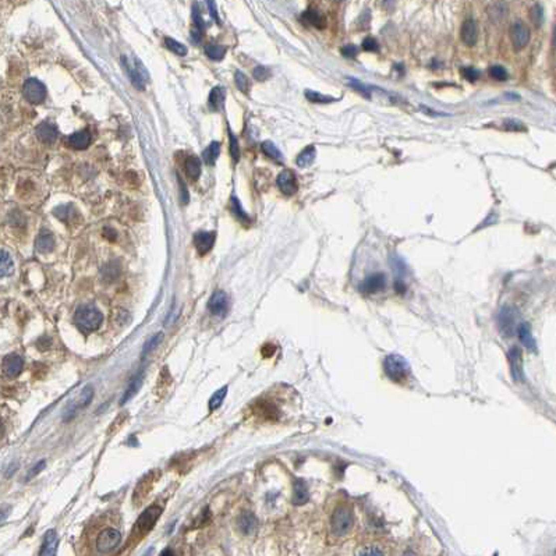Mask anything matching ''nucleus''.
<instances>
[{
	"label": "nucleus",
	"mask_w": 556,
	"mask_h": 556,
	"mask_svg": "<svg viewBox=\"0 0 556 556\" xmlns=\"http://www.w3.org/2000/svg\"><path fill=\"white\" fill-rule=\"evenodd\" d=\"M231 210H233V213H234V215L237 216V219H240L241 222H250V217H248V215L243 210L241 203H240V201H238L236 197L231 198Z\"/></svg>",
	"instance_id": "obj_40"
},
{
	"label": "nucleus",
	"mask_w": 556,
	"mask_h": 556,
	"mask_svg": "<svg viewBox=\"0 0 556 556\" xmlns=\"http://www.w3.org/2000/svg\"><path fill=\"white\" fill-rule=\"evenodd\" d=\"M252 74H254V78L258 80V81H265L269 77V70L264 67V66H258V67L254 68V73Z\"/></svg>",
	"instance_id": "obj_52"
},
{
	"label": "nucleus",
	"mask_w": 556,
	"mask_h": 556,
	"mask_svg": "<svg viewBox=\"0 0 556 556\" xmlns=\"http://www.w3.org/2000/svg\"><path fill=\"white\" fill-rule=\"evenodd\" d=\"M45 464H46V463H45V460H41V461H39V463H38V464H36V466H35V467L32 468L31 471H29V474L27 475V480H29L31 477H35V475L39 474V473H41L42 470L45 468Z\"/></svg>",
	"instance_id": "obj_56"
},
{
	"label": "nucleus",
	"mask_w": 556,
	"mask_h": 556,
	"mask_svg": "<svg viewBox=\"0 0 556 556\" xmlns=\"http://www.w3.org/2000/svg\"><path fill=\"white\" fill-rule=\"evenodd\" d=\"M234 80H236V85H237V88L241 91V92H248V88H250V82H248V78L245 77L241 71H236V75H234Z\"/></svg>",
	"instance_id": "obj_46"
},
{
	"label": "nucleus",
	"mask_w": 556,
	"mask_h": 556,
	"mask_svg": "<svg viewBox=\"0 0 556 556\" xmlns=\"http://www.w3.org/2000/svg\"><path fill=\"white\" fill-rule=\"evenodd\" d=\"M13 272H14L13 259H11V257H10L8 252L3 250V251H1V257H0V275H1V278H6V276H10Z\"/></svg>",
	"instance_id": "obj_29"
},
{
	"label": "nucleus",
	"mask_w": 556,
	"mask_h": 556,
	"mask_svg": "<svg viewBox=\"0 0 556 556\" xmlns=\"http://www.w3.org/2000/svg\"><path fill=\"white\" fill-rule=\"evenodd\" d=\"M103 236L106 238H109V240H116V237H117V234H116V231L113 230V229H109V227H106L105 230H103Z\"/></svg>",
	"instance_id": "obj_58"
},
{
	"label": "nucleus",
	"mask_w": 556,
	"mask_h": 556,
	"mask_svg": "<svg viewBox=\"0 0 556 556\" xmlns=\"http://www.w3.org/2000/svg\"><path fill=\"white\" fill-rule=\"evenodd\" d=\"M510 39L513 43V48L516 50H522L524 49L530 42V31L529 28L526 27L523 22L517 21L515 22L512 28H510Z\"/></svg>",
	"instance_id": "obj_8"
},
{
	"label": "nucleus",
	"mask_w": 556,
	"mask_h": 556,
	"mask_svg": "<svg viewBox=\"0 0 556 556\" xmlns=\"http://www.w3.org/2000/svg\"><path fill=\"white\" fill-rule=\"evenodd\" d=\"M386 285V278L383 273H372L370 275L368 278L364 279L363 285H361V290L368 294H372V293H378L379 290H382Z\"/></svg>",
	"instance_id": "obj_16"
},
{
	"label": "nucleus",
	"mask_w": 556,
	"mask_h": 556,
	"mask_svg": "<svg viewBox=\"0 0 556 556\" xmlns=\"http://www.w3.org/2000/svg\"><path fill=\"white\" fill-rule=\"evenodd\" d=\"M517 333H519V339L522 342L523 345L526 346V349H529L530 352H536L537 350V343L534 340V336L531 333V326L527 322H523L517 328Z\"/></svg>",
	"instance_id": "obj_19"
},
{
	"label": "nucleus",
	"mask_w": 556,
	"mask_h": 556,
	"mask_svg": "<svg viewBox=\"0 0 556 556\" xmlns=\"http://www.w3.org/2000/svg\"><path fill=\"white\" fill-rule=\"evenodd\" d=\"M229 141H230V154H231V158H233V161L237 163L238 159H240V147H238V143H237V138H236V136L231 133V130L229 129Z\"/></svg>",
	"instance_id": "obj_43"
},
{
	"label": "nucleus",
	"mask_w": 556,
	"mask_h": 556,
	"mask_svg": "<svg viewBox=\"0 0 556 556\" xmlns=\"http://www.w3.org/2000/svg\"><path fill=\"white\" fill-rule=\"evenodd\" d=\"M383 371L389 379L401 383L407 379L410 373V366L407 360L400 354H389L383 360Z\"/></svg>",
	"instance_id": "obj_2"
},
{
	"label": "nucleus",
	"mask_w": 556,
	"mask_h": 556,
	"mask_svg": "<svg viewBox=\"0 0 556 556\" xmlns=\"http://www.w3.org/2000/svg\"><path fill=\"white\" fill-rule=\"evenodd\" d=\"M278 185L279 190L282 191L285 195H294L297 192V180L292 170H283L278 176Z\"/></svg>",
	"instance_id": "obj_11"
},
{
	"label": "nucleus",
	"mask_w": 556,
	"mask_h": 556,
	"mask_svg": "<svg viewBox=\"0 0 556 556\" xmlns=\"http://www.w3.org/2000/svg\"><path fill=\"white\" fill-rule=\"evenodd\" d=\"M36 136L38 138L43 141V143H53L54 140L57 138V129L53 123L50 122H43L38 126L36 129Z\"/></svg>",
	"instance_id": "obj_20"
},
{
	"label": "nucleus",
	"mask_w": 556,
	"mask_h": 556,
	"mask_svg": "<svg viewBox=\"0 0 556 556\" xmlns=\"http://www.w3.org/2000/svg\"><path fill=\"white\" fill-rule=\"evenodd\" d=\"M177 179H179V183H180V195H182V202L187 203L188 202V191L185 190V184H184V182L182 180V177L179 176Z\"/></svg>",
	"instance_id": "obj_55"
},
{
	"label": "nucleus",
	"mask_w": 556,
	"mask_h": 556,
	"mask_svg": "<svg viewBox=\"0 0 556 556\" xmlns=\"http://www.w3.org/2000/svg\"><path fill=\"white\" fill-rule=\"evenodd\" d=\"M161 515H162V508H159L156 505H152L150 508L145 509L143 515L138 517V520L136 523L137 534L141 537L147 536L151 530L154 529V526L158 522V519L161 517Z\"/></svg>",
	"instance_id": "obj_4"
},
{
	"label": "nucleus",
	"mask_w": 556,
	"mask_h": 556,
	"mask_svg": "<svg viewBox=\"0 0 556 556\" xmlns=\"http://www.w3.org/2000/svg\"><path fill=\"white\" fill-rule=\"evenodd\" d=\"M122 541V533L119 530L109 529L102 530L96 538V550L99 554H109L115 551Z\"/></svg>",
	"instance_id": "obj_5"
},
{
	"label": "nucleus",
	"mask_w": 556,
	"mask_h": 556,
	"mask_svg": "<svg viewBox=\"0 0 556 556\" xmlns=\"http://www.w3.org/2000/svg\"><path fill=\"white\" fill-rule=\"evenodd\" d=\"M315 155H317V151L314 145L307 147L299 156H297V166L300 168H308L311 166L314 161H315Z\"/></svg>",
	"instance_id": "obj_28"
},
{
	"label": "nucleus",
	"mask_w": 556,
	"mask_h": 556,
	"mask_svg": "<svg viewBox=\"0 0 556 556\" xmlns=\"http://www.w3.org/2000/svg\"><path fill=\"white\" fill-rule=\"evenodd\" d=\"M143 380H144L143 372L137 373L136 376H134L133 379L130 380L129 386H127L126 392H124V394H123L122 400H120V404H126L127 401L131 400V399H133V397H134V396L138 393V390L141 389V385H143Z\"/></svg>",
	"instance_id": "obj_24"
},
{
	"label": "nucleus",
	"mask_w": 556,
	"mask_h": 556,
	"mask_svg": "<svg viewBox=\"0 0 556 556\" xmlns=\"http://www.w3.org/2000/svg\"><path fill=\"white\" fill-rule=\"evenodd\" d=\"M489 74L496 81H505V80H508V71L502 66H492V67L489 68Z\"/></svg>",
	"instance_id": "obj_44"
},
{
	"label": "nucleus",
	"mask_w": 556,
	"mask_h": 556,
	"mask_svg": "<svg viewBox=\"0 0 556 556\" xmlns=\"http://www.w3.org/2000/svg\"><path fill=\"white\" fill-rule=\"evenodd\" d=\"M24 360L18 354H8L3 361V370L8 378H17L22 371Z\"/></svg>",
	"instance_id": "obj_15"
},
{
	"label": "nucleus",
	"mask_w": 556,
	"mask_h": 556,
	"mask_svg": "<svg viewBox=\"0 0 556 556\" xmlns=\"http://www.w3.org/2000/svg\"><path fill=\"white\" fill-rule=\"evenodd\" d=\"M308 501H310V491L307 487V482L301 478H296L293 481V503L300 506Z\"/></svg>",
	"instance_id": "obj_17"
},
{
	"label": "nucleus",
	"mask_w": 556,
	"mask_h": 556,
	"mask_svg": "<svg viewBox=\"0 0 556 556\" xmlns=\"http://www.w3.org/2000/svg\"><path fill=\"white\" fill-rule=\"evenodd\" d=\"M223 102H224V89L222 88V87H215V88L210 91L209 99H208L209 109L212 110V112H219V110L222 109V106H223Z\"/></svg>",
	"instance_id": "obj_26"
},
{
	"label": "nucleus",
	"mask_w": 556,
	"mask_h": 556,
	"mask_svg": "<svg viewBox=\"0 0 556 556\" xmlns=\"http://www.w3.org/2000/svg\"><path fill=\"white\" fill-rule=\"evenodd\" d=\"M305 96H307L308 101L314 102V103H331V102H335V98H332V96L322 95V94L315 92V91H305Z\"/></svg>",
	"instance_id": "obj_38"
},
{
	"label": "nucleus",
	"mask_w": 556,
	"mask_h": 556,
	"mask_svg": "<svg viewBox=\"0 0 556 556\" xmlns=\"http://www.w3.org/2000/svg\"><path fill=\"white\" fill-rule=\"evenodd\" d=\"M92 397H94V387L92 386L84 387V390H82L81 394H80V397H78L77 400L71 401V403L68 404L67 411H66V415H64V420H70L71 417H74L78 410H81V408H84V407L88 406L89 403H91V400H92Z\"/></svg>",
	"instance_id": "obj_9"
},
{
	"label": "nucleus",
	"mask_w": 556,
	"mask_h": 556,
	"mask_svg": "<svg viewBox=\"0 0 556 556\" xmlns=\"http://www.w3.org/2000/svg\"><path fill=\"white\" fill-rule=\"evenodd\" d=\"M185 170H187V175L192 179V180H197L199 175H201V162L197 156H188L187 161H185Z\"/></svg>",
	"instance_id": "obj_30"
},
{
	"label": "nucleus",
	"mask_w": 556,
	"mask_h": 556,
	"mask_svg": "<svg viewBox=\"0 0 556 556\" xmlns=\"http://www.w3.org/2000/svg\"><path fill=\"white\" fill-rule=\"evenodd\" d=\"M370 20H371V13L367 10V11H364V13L361 14V17H360L359 20V25L363 31L368 28V25H370Z\"/></svg>",
	"instance_id": "obj_54"
},
{
	"label": "nucleus",
	"mask_w": 556,
	"mask_h": 556,
	"mask_svg": "<svg viewBox=\"0 0 556 556\" xmlns=\"http://www.w3.org/2000/svg\"><path fill=\"white\" fill-rule=\"evenodd\" d=\"M361 48L364 49L366 52H378V50H379V43H378V41H376L375 38L368 36V38H366V39L363 41Z\"/></svg>",
	"instance_id": "obj_49"
},
{
	"label": "nucleus",
	"mask_w": 556,
	"mask_h": 556,
	"mask_svg": "<svg viewBox=\"0 0 556 556\" xmlns=\"http://www.w3.org/2000/svg\"><path fill=\"white\" fill-rule=\"evenodd\" d=\"M35 247H36V250L39 252H50L54 248V237L53 234L50 233L49 230H46V229H43V230L39 233V236L36 237V241H35Z\"/></svg>",
	"instance_id": "obj_23"
},
{
	"label": "nucleus",
	"mask_w": 556,
	"mask_h": 556,
	"mask_svg": "<svg viewBox=\"0 0 556 556\" xmlns=\"http://www.w3.org/2000/svg\"><path fill=\"white\" fill-rule=\"evenodd\" d=\"M208 310L215 317H226L229 311V297L223 290H216L210 296Z\"/></svg>",
	"instance_id": "obj_7"
},
{
	"label": "nucleus",
	"mask_w": 556,
	"mask_h": 556,
	"mask_svg": "<svg viewBox=\"0 0 556 556\" xmlns=\"http://www.w3.org/2000/svg\"><path fill=\"white\" fill-rule=\"evenodd\" d=\"M357 555H383V551L378 545H367L356 551Z\"/></svg>",
	"instance_id": "obj_47"
},
{
	"label": "nucleus",
	"mask_w": 556,
	"mask_h": 556,
	"mask_svg": "<svg viewBox=\"0 0 556 556\" xmlns=\"http://www.w3.org/2000/svg\"><path fill=\"white\" fill-rule=\"evenodd\" d=\"M502 127L506 131H526L527 130V127L522 122H519L516 119H506L502 123Z\"/></svg>",
	"instance_id": "obj_42"
},
{
	"label": "nucleus",
	"mask_w": 556,
	"mask_h": 556,
	"mask_svg": "<svg viewBox=\"0 0 556 556\" xmlns=\"http://www.w3.org/2000/svg\"><path fill=\"white\" fill-rule=\"evenodd\" d=\"M74 321L75 325L78 326L82 332H94L96 329H99V326L102 325L103 314L94 305H81L75 311Z\"/></svg>",
	"instance_id": "obj_1"
},
{
	"label": "nucleus",
	"mask_w": 556,
	"mask_h": 556,
	"mask_svg": "<svg viewBox=\"0 0 556 556\" xmlns=\"http://www.w3.org/2000/svg\"><path fill=\"white\" fill-rule=\"evenodd\" d=\"M205 53H206V56L209 57L210 60L219 61L222 60V59L224 57V54H226V48H224V46H220V45H216V43H209V45L205 46Z\"/></svg>",
	"instance_id": "obj_31"
},
{
	"label": "nucleus",
	"mask_w": 556,
	"mask_h": 556,
	"mask_svg": "<svg viewBox=\"0 0 556 556\" xmlns=\"http://www.w3.org/2000/svg\"><path fill=\"white\" fill-rule=\"evenodd\" d=\"M53 215L59 217L63 222H66V220L74 216V209L71 208V205H63V206H57L53 210Z\"/></svg>",
	"instance_id": "obj_37"
},
{
	"label": "nucleus",
	"mask_w": 556,
	"mask_h": 556,
	"mask_svg": "<svg viewBox=\"0 0 556 556\" xmlns=\"http://www.w3.org/2000/svg\"><path fill=\"white\" fill-rule=\"evenodd\" d=\"M191 17H192V22H194V29H198V31H202L205 29V22H203L202 20V15H201V10H199V7H198L197 3H194L192 4V8H191Z\"/></svg>",
	"instance_id": "obj_36"
},
{
	"label": "nucleus",
	"mask_w": 556,
	"mask_h": 556,
	"mask_svg": "<svg viewBox=\"0 0 556 556\" xmlns=\"http://www.w3.org/2000/svg\"><path fill=\"white\" fill-rule=\"evenodd\" d=\"M22 94L25 96L29 103L32 105H39L42 102L45 101L46 98V88L45 85L42 84L39 80L36 78H29L24 84V88H22Z\"/></svg>",
	"instance_id": "obj_6"
},
{
	"label": "nucleus",
	"mask_w": 556,
	"mask_h": 556,
	"mask_svg": "<svg viewBox=\"0 0 556 556\" xmlns=\"http://www.w3.org/2000/svg\"><path fill=\"white\" fill-rule=\"evenodd\" d=\"M382 3H383L385 8H387V10H392V8L394 7V4H396V0H382Z\"/></svg>",
	"instance_id": "obj_59"
},
{
	"label": "nucleus",
	"mask_w": 556,
	"mask_h": 556,
	"mask_svg": "<svg viewBox=\"0 0 556 556\" xmlns=\"http://www.w3.org/2000/svg\"><path fill=\"white\" fill-rule=\"evenodd\" d=\"M215 233L212 231H198L194 234V244L197 251L201 255H205L206 252H209L212 250V247L215 244Z\"/></svg>",
	"instance_id": "obj_12"
},
{
	"label": "nucleus",
	"mask_w": 556,
	"mask_h": 556,
	"mask_svg": "<svg viewBox=\"0 0 556 556\" xmlns=\"http://www.w3.org/2000/svg\"><path fill=\"white\" fill-rule=\"evenodd\" d=\"M530 17H531V21L536 24L537 27H540L544 21L543 7L540 6V4H536V6L531 8V11H530Z\"/></svg>",
	"instance_id": "obj_45"
},
{
	"label": "nucleus",
	"mask_w": 556,
	"mask_h": 556,
	"mask_svg": "<svg viewBox=\"0 0 556 556\" xmlns=\"http://www.w3.org/2000/svg\"><path fill=\"white\" fill-rule=\"evenodd\" d=\"M262 151H264L265 155L269 156V158L273 159V161H276V162L279 163L283 162V155H282V152L278 150V147L272 143V141H265V143H262Z\"/></svg>",
	"instance_id": "obj_32"
},
{
	"label": "nucleus",
	"mask_w": 556,
	"mask_h": 556,
	"mask_svg": "<svg viewBox=\"0 0 556 556\" xmlns=\"http://www.w3.org/2000/svg\"><path fill=\"white\" fill-rule=\"evenodd\" d=\"M219 154H220V145H219V143H210V145L206 148V150L203 151V161H205V163H208V165H213V163L216 162V159L219 158Z\"/></svg>",
	"instance_id": "obj_33"
},
{
	"label": "nucleus",
	"mask_w": 556,
	"mask_h": 556,
	"mask_svg": "<svg viewBox=\"0 0 556 556\" xmlns=\"http://www.w3.org/2000/svg\"><path fill=\"white\" fill-rule=\"evenodd\" d=\"M275 352H276V346H275V345H271V343L265 345V346L262 347V350H261V353H262L264 357H272V356L275 354Z\"/></svg>",
	"instance_id": "obj_57"
},
{
	"label": "nucleus",
	"mask_w": 556,
	"mask_h": 556,
	"mask_svg": "<svg viewBox=\"0 0 556 556\" xmlns=\"http://www.w3.org/2000/svg\"><path fill=\"white\" fill-rule=\"evenodd\" d=\"M333 1H336V3H339V1H343V0H333Z\"/></svg>",
	"instance_id": "obj_62"
},
{
	"label": "nucleus",
	"mask_w": 556,
	"mask_h": 556,
	"mask_svg": "<svg viewBox=\"0 0 556 556\" xmlns=\"http://www.w3.org/2000/svg\"><path fill=\"white\" fill-rule=\"evenodd\" d=\"M354 516L352 509L347 506H339L333 512L332 519H331V526H332L333 536L343 537L346 536L353 526Z\"/></svg>",
	"instance_id": "obj_3"
},
{
	"label": "nucleus",
	"mask_w": 556,
	"mask_h": 556,
	"mask_svg": "<svg viewBox=\"0 0 556 556\" xmlns=\"http://www.w3.org/2000/svg\"><path fill=\"white\" fill-rule=\"evenodd\" d=\"M498 324H499V329L505 336H513L515 333V324H516V315L513 310L510 307H503L499 315H498Z\"/></svg>",
	"instance_id": "obj_10"
},
{
	"label": "nucleus",
	"mask_w": 556,
	"mask_h": 556,
	"mask_svg": "<svg viewBox=\"0 0 556 556\" xmlns=\"http://www.w3.org/2000/svg\"><path fill=\"white\" fill-rule=\"evenodd\" d=\"M554 42L556 43V25H555V29H554Z\"/></svg>",
	"instance_id": "obj_61"
},
{
	"label": "nucleus",
	"mask_w": 556,
	"mask_h": 556,
	"mask_svg": "<svg viewBox=\"0 0 556 556\" xmlns=\"http://www.w3.org/2000/svg\"><path fill=\"white\" fill-rule=\"evenodd\" d=\"M350 87L356 89L357 92H360L361 95H364V98H371V92H370V89L367 88L366 85H363L361 82L356 81V80H353V78H350Z\"/></svg>",
	"instance_id": "obj_51"
},
{
	"label": "nucleus",
	"mask_w": 556,
	"mask_h": 556,
	"mask_svg": "<svg viewBox=\"0 0 556 556\" xmlns=\"http://www.w3.org/2000/svg\"><path fill=\"white\" fill-rule=\"evenodd\" d=\"M390 264H392V266H393V271L394 273H396V279H401V280H403V275H404V272H406V265H404V262L401 261V258L396 257V255L390 257Z\"/></svg>",
	"instance_id": "obj_41"
},
{
	"label": "nucleus",
	"mask_w": 556,
	"mask_h": 556,
	"mask_svg": "<svg viewBox=\"0 0 556 556\" xmlns=\"http://www.w3.org/2000/svg\"><path fill=\"white\" fill-rule=\"evenodd\" d=\"M67 143L70 147H73L75 150H85L88 148L89 143H91V134L88 130H82L68 137Z\"/></svg>",
	"instance_id": "obj_22"
},
{
	"label": "nucleus",
	"mask_w": 556,
	"mask_h": 556,
	"mask_svg": "<svg viewBox=\"0 0 556 556\" xmlns=\"http://www.w3.org/2000/svg\"><path fill=\"white\" fill-rule=\"evenodd\" d=\"M460 38L464 45L467 46H474L478 41V27L474 20H466L463 22L460 29Z\"/></svg>",
	"instance_id": "obj_14"
},
{
	"label": "nucleus",
	"mask_w": 556,
	"mask_h": 556,
	"mask_svg": "<svg viewBox=\"0 0 556 556\" xmlns=\"http://www.w3.org/2000/svg\"><path fill=\"white\" fill-rule=\"evenodd\" d=\"M237 527L244 536H254L258 529V519L251 512H244L238 516Z\"/></svg>",
	"instance_id": "obj_13"
},
{
	"label": "nucleus",
	"mask_w": 556,
	"mask_h": 556,
	"mask_svg": "<svg viewBox=\"0 0 556 556\" xmlns=\"http://www.w3.org/2000/svg\"><path fill=\"white\" fill-rule=\"evenodd\" d=\"M509 361H510V367H512V375L515 380H520L522 382L524 375H523V359H522V350L519 347H513L510 352H509Z\"/></svg>",
	"instance_id": "obj_18"
},
{
	"label": "nucleus",
	"mask_w": 556,
	"mask_h": 556,
	"mask_svg": "<svg viewBox=\"0 0 556 556\" xmlns=\"http://www.w3.org/2000/svg\"><path fill=\"white\" fill-rule=\"evenodd\" d=\"M461 74L470 82H475L480 78V71L474 67H461Z\"/></svg>",
	"instance_id": "obj_48"
},
{
	"label": "nucleus",
	"mask_w": 556,
	"mask_h": 556,
	"mask_svg": "<svg viewBox=\"0 0 556 556\" xmlns=\"http://www.w3.org/2000/svg\"><path fill=\"white\" fill-rule=\"evenodd\" d=\"M206 6H208V11L212 20L216 22L217 25L220 24V17H219V11H217V6L215 0H206Z\"/></svg>",
	"instance_id": "obj_50"
},
{
	"label": "nucleus",
	"mask_w": 556,
	"mask_h": 556,
	"mask_svg": "<svg viewBox=\"0 0 556 556\" xmlns=\"http://www.w3.org/2000/svg\"><path fill=\"white\" fill-rule=\"evenodd\" d=\"M489 18L495 22H499L506 18L508 15V4L505 1H496L492 6H489L488 8Z\"/></svg>",
	"instance_id": "obj_27"
},
{
	"label": "nucleus",
	"mask_w": 556,
	"mask_h": 556,
	"mask_svg": "<svg viewBox=\"0 0 556 556\" xmlns=\"http://www.w3.org/2000/svg\"><path fill=\"white\" fill-rule=\"evenodd\" d=\"M301 21L305 22L307 25H311V27L318 28V29H322L326 25V21L324 18V15L319 14L317 10H307V11H304L303 15H301Z\"/></svg>",
	"instance_id": "obj_25"
},
{
	"label": "nucleus",
	"mask_w": 556,
	"mask_h": 556,
	"mask_svg": "<svg viewBox=\"0 0 556 556\" xmlns=\"http://www.w3.org/2000/svg\"><path fill=\"white\" fill-rule=\"evenodd\" d=\"M357 53H359V48L354 46V45H346V46L342 48V54L347 59H356Z\"/></svg>",
	"instance_id": "obj_53"
},
{
	"label": "nucleus",
	"mask_w": 556,
	"mask_h": 556,
	"mask_svg": "<svg viewBox=\"0 0 556 556\" xmlns=\"http://www.w3.org/2000/svg\"><path fill=\"white\" fill-rule=\"evenodd\" d=\"M161 555H175V552H172L170 550H165L161 552Z\"/></svg>",
	"instance_id": "obj_60"
},
{
	"label": "nucleus",
	"mask_w": 556,
	"mask_h": 556,
	"mask_svg": "<svg viewBox=\"0 0 556 556\" xmlns=\"http://www.w3.org/2000/svg\"><path fill=\"white\" fill-rule=\"evenodd\" d=\"M226 394H227V386L220 387L219 390H216L215 393L212 394V397L209 399V410H210V411H215V410H217L219 407L222 406V403H223L224 397H226Z\"/></svg>",
	"instance_id": "obj_34"
},
{
	"label": "nucleus",
	"mask_w": 556,
	"mask_h": 556,
	"mask_svg": "<svg viewBox=\"0 0 556 556\" xmlns=\"http://www.w3.org/2000/svg\"><path fill=\"white\" fill-rule=\"evenodd\" d=\"M165 45H166V48L169 49L170 52H173V53L180 54V56H184V54L187 53V48L184 46L183 43L177 42L176 39H173V38L166 36V38H165Z\"/></svg>",
	"instance_id": "obj_35"
},
{
	"label": "nucleus",
	"mask_w": 556,
	"mask_h": 556,
	"mask_svg": "<svg viewBox=\"0 0 556 556\" xmlns=\"http://www.w3.org/2000/svg\"><path fill=\"white\" fill-rule=\"evenodd\" d=\"M57 544H59L57 533H56L54 530H49V531H46L39 555H43V556L54 555V554H56V550H57Z\"/></svg>",
	"instance_id": "obj_21"
},
{
	"label": "nucleus",
	"mask_w": 556,
	"mask_h": 556,
	"mask_svg": "<svg viewBox=\"0 0 556 556\" xmlns=\"http://www.w3.org/2000/svg\"><path fill=\"white\" fill-rule=\"evenodd\" d=\"M162 339H163V333L159 332L147 340V343L144 345V349H143V357H145L147 354H150L151 352H152V350H154V349H155V347L162 342Z\"/></svg>",
	"instance_id": "obj_39"
}]
</instances>
